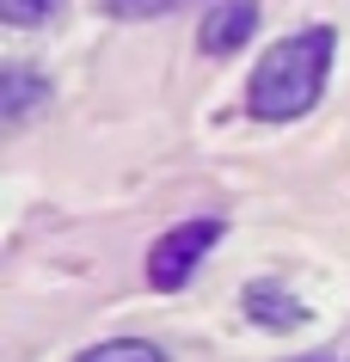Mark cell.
Here are the masks:
<instances>
[{
    "mask_svg": "<svg viewBox=\"0 0 350 362\" xmlns=\"http://www.w3.org/2000/svg\"><path fill=\"white\" fill-rule=\"evenodd\" d=\"M240 307H246V320L264 325V332H295V325H308V307L295 301L283 283H246Z\"/></svg>",
    "mask_w": 350,
    "mask_h": 362,
    "instance_id": "3",
    "label": "cell"
},
{
    "mask_svg": "<svg viewBox=\"0 0 350 362\" xmlns=\"http://www.w3.org/2000/svg\"><path fill=\"white\" fill-rule=\"evenodd\" d=\"M117 19H148V13H173L178 0H105Z\"/></svg>",
    "mask_w": 350,
    "mask_h": 362,
    "instance_id": "8",
    "label": "cell"
},
{
    "mask_svg": "<svg viewBox=\"0 0 350 362\" xmlns=\"http://www.w3.org/2000/svg\"><path fill=\"white\" fill-rule=\"evenodd\" d=\"M332 49H338V31L332 25H308L283 37L276 49H264V62L246 80V111L258 123H295L320 105V86L332 74Z\"/></svg>",
    "mask_w": 350,
    "mask_h": 362,
    "instance_id": "1",
    "label": "cell"
},
{
    "mask_svg": "<svg viewBox=\"0 0 350 362\" xmlns=\"http://www.w3.org/2000/svg\"><path fill=\"white\" fill-rule=\"evenodd\" d=\"M252 31H258V0H221L209 19H203V49L209 56H233Z\"/></svg>",
    "mask_w": 350,
    "mask_h": 362,
    "instance_id": "4",
    "label": "cell"
},
{
    "mask_svg": "<svg viewBox=\"0 0 350 362\" xmlns=\"http://www.w3.org/2000/svg\"><path fill=\"white\" fill-rule=\"evenodd\" d=\"M56 13H62V0H0L6 25H49Z\"/></svg>",
    "mask_w": 350,
    "mask_h": 362,
    "instance_id": "7",
    "label": "cell"
},
{
    "mask_svg": "<svg viewBox=\"0 0 350 362\" xmlns=\"http://www.w3.org/2000/svg\"><path fill=\"white\" fill-rule=\"evenodd\" d=\"M221 240V221H185V228L160 233V246L148 252V283L154 288H185L197 276V264L215 252Z\"/></svg>",
    "mask_w": 350,
    "mask_h": 362,
    "instance_id": "2",
    "label": "cell"
},
{
    "mask_svg": "<svg viewBox=\"0 0 350 362\" xmlns=\"http://www.w3.org/2000/svg\"><path fill=\"white\" fill-rule=\"evenodd\" d=\"M37 105H49V80H43L37 68H19V62L0 68V123H6V129H19Z\"/></svg>",
    "mask_w": 350,
    "mask_h": 362,
    "instance_id": "5",
    "label": "cell"
},
{
    "mask_svg": "<svg viewBox=\"0 0 350 362\" xmlns=\"http://www.w3.org/2000/svg\"><path fill=\"white\" fill-rule=\"evenodd\" d=\"M295 362H332V356H295Z\"/></svg>",
    "mask_w": 350,
    "mask_h": 362,
    "instance_id": "9",
    "label": "cell"
},
{
    "mask_svg": "<svg viewBox=\"0 0 350 362\" xmlns=\"http://www.w3.org/2000/svg\"><path fill=\"white\" fill-rule=\"evenodd\" d=\"M74 362H166V350L148 344V338H105L93 350H80Z\"/></svg>",
    "mask_w": 350,
    "mask_h": 362,
    "instance_id": "6",
    "label": "cell"
}]
</instances>
